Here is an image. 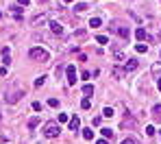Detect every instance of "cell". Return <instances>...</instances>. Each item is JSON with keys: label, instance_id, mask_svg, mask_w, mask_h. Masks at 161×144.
<instances>
[{"label": "cell", "instance_id": "cell-32", "mask_svg": "<svg viewBox=\"0 0 161 144\" xmlns=\"http://www.w3.org/2000/svg\"><path fill=\"white\" fill-rule=\"evenodd\" d=\"M122 144H135V140L133 138H126V140H122Z\"/></svg>", "mask_w": 161, "mask_h": 144}, {"label": "cell", "instance_id": "cell-1", "mask_svg": "<svg viewBox=\"0 0 161 144\" xmlns=\"http://www.w3.org/2000/svg\"><path fill=\"white\" fill-rule=\"evenodd\" d=\"M59 133H61L59 122H52V120H50V122L44 124V136H46V138H57Z\"/></svg>", "mask_w": 161, "mask_h": 144}, {"label": "cell", "instance_id": "cell-30", "mask_svg": "<svg viewBox=\"0 0 161 144\" xmlns=\"http://www.w3.org/2000/svg\"><path fill=\"white\" fill-rule=\"evenodd\" d=\"M146 136H155V127H146Z\"/></svg>", "mask_w": 161, "mask_h": 144}, {"label": "cell", "instance_id": "cell-37", "mask_svg": "<svg viewBox=\"0 0 161 144\" xmlns=\"http://www.w3.org/2000/svg\"><path fill=\"white\" fill-rule=\"evenodd\" d=\"M65 2H72V0H65Z\"/></svg>", "mask_w": 161, "mask_h": 144}, {"label": "cell", "instance_id": "cell-26", "mask_svg": "<svg viewBox=\"0 0 161 144\" xmlns=\"http://www.w3.org/2000/svg\"><path fill=\"white\" fill-rule=\"evenodd\" d=\"M96 42H98V44H107V42H109V39H107V37H105V35H98V37H96Z\"/></svg>", "mask_w": 161, "mask_h": 144}, {"label": "cell", "instance_id": "cell-11", "mask_svg": "<svg viewBox=\"0 0 161 144\" xmlns=\"http://www.w3.org/2000/svg\"><path fill=\"white\" fill-rule=\"evenodd\" d=\"M153 118H155L157 122H161V105H155V107H153Z\"/></svg>", "mask_w": 161, "mask_h": 144}, {"label": "cell", "instance_id": "cell-6", "mask_svg": "<svg viewBox=\"0 0 161 144\" xmlns=\"http://www.w3.org/2000/svg\"><path fill=\"white\" fill-rule=\"evenodd\" d=\"M48 26H50V31H52L54 35H63V26H61L59 22H54V20H52V22H50Z\"/></svg>", "mask_w": 161, "mask_h": 144}, {"label": "cell", "instance_id": "cell-28", "mask_svg": "<svg viewBox=\"0 0 161 144\" xmlns=\"http://www.w3.org/2000/svg\"><path fill=\"white\" fill-rule=\"evenodd\" d=\"M17 5H20V7H28V5H31V0H17Z\"/></svg>", "mask_w": 161, "mask_h": 144}, {"label": "cell", "instance_id": "cell-18", "mask_svg": "<svg viewBox=\"0 0 161 144\" xmlns=\"http://www.w3.org/2000/svg\"><path fill=\"white\" fill-rule=\"evenodd\" d=\"M100 24H102L100 17H91V20H89V26H94V29H96V26H100Z\"/></svg>", "mask_w": 161, "mask_h": 144}, {"label": "cell", "instance_id": "cell-38", "mask_svg": "<svg viewBox=\"0 0 161 144\" xmlns=\"http://www.w3.org/2000/svg\"><path fill=\"white\" fill-rule=\"evenodd\" d=\"M0 120H2V116H0Z\"/></svg>", "mask_w": 161, "mask_h": 144}, {"label": "cell", "instance_id": "cell-25", "mask_svg": "<svg viewBox=\"0 0 161 144\" xmlns=\"http://www.w3.org/2000/svg\"><path fill=\"white\" fill-rule=\"evenodd\" d=\"M102 131V136H105V138H113V133H111V129H100Z\"/></svg>", "mask_w": 161, "mask_h": 144}, {"label": "cell", "instance_id": "cell-12", "mask_svg": "<svg viewBox=\"0 0 161 144\" xmlns=\"http://www.w3.org/2000/svg\"><path fill=\"white\" fill-rule=\"evenodd\" d=\"M70 129H72V131H79V129H81V120L76 118V116L70 120Z\"/></svg>", "mask_w": 161, "mask_h": 144}, {"label": "cell", "instance_id": "cell-7", "mask_svg": "<svg viewBox=\"0 0 161 144\" xmlns=\"http://www.w3.org/2000/svg\"><path fill=\"white\" fill-rule=\"evenodd\" d=\"M150 72H153V77L161 79V61H155V64H153V68H150Z\"/></svg>", "mask_w": 161, "mask_h": 144}, {"label": "cell", "instance_id": "cell-35", "mask_svg": "<svg viewBox=\"0 0 161 144\" xmlns=\"http://www.w3.org/2000/svg\"><path fill=\"white\" fill-rule=\"evenodd\" d=\"M0 20H2V11H0Z\"/></svg>", "mask_w": 161, "mask_h": 144}, {"label": "cell", "instance_id": "cell-16", "mask_svg": "<svg viewBox=\"0 0 161 144\" xmlns=\"http://www.w3.org/2000/svg\"><path fill=\"white\" fill-rule=\"evenodd\" d=\"M113 77H116V79H122V77H124V70H122V68H113Z\"/></svg>", "mask_w": 161, "mask_h": 144}, {"label": "cell", "instance_id": "cell-21", "mask_svg": "<svg viewBox=\"0 0 161 144\" xmlns=\"http://www.w3.org/2000/svg\"><path fill=\"white\" fill-rule=\"evenodd\" d=\"M81 107H83V109H89V107H91V101H89V98H83Z\"/></svg>", "mask_w": 161, "mask_h": 144}, {"label": "cell", "instance_id": "cell-4", "mask_svg": "<svg viewBox=\"0 0 161 144\" xmlns=\"http://www.w3.org/2000/svg\"><path fill=\"white\" fill-rule=\"evenodd\" d=\"M135 37H137L139 42H150V35H148L146 29H137V31H135Z\"/></svg>", "mask_w": 161, "mask_h": 144}, {"label": "cell", "instance_id": "cell-23", "mask_svg": "<svg viewBox=\"0 0 161 144\" xmlns=\"http://www.w3.org/2000/svg\"><path fill=\"white\" fill-rule=\"evenodd\" d=\"M44 83H46V77H39V79H37V81H35V87H42Z\"/></svg>", "mask_w": 161, "mask_h": 144}, {"label": "cell", "instance_id": "cell-3", "mask_svg": "<svg viewBox=\"0 0 161 144\" xmlns=\"http://www.w3.org/2000/svg\"><path fill=\"white\" fill-rule=\"evenodd\" d=\"M65 74H68V83L70 85H76V68L68 66V68H65Z\"/></svg>", "mask_w": 161, "mask_h": 144}, {"label": "cell", "instance_id": "cell-29", "mask_svg": "<svg viewBox=\"0 0 161 144\" xmlns=\"http://www.w3.org/2000/svg\"><path fill=\"white\" fill-rule=\"evenodd\" d=\"M33 109H35V111H42V103L35 101V103H33Z\"/></svg>", "mask_w": 161, "mask_h": 144}, {"label": "cell", "instance_id": "cell-17", "mask_svg": "<svg viewBox=\"0 0 161 144\" xmlns=\"http://www.w3.org/2000/svg\"><path fill=\"white\" fill-rule=\"evenodd\" d=\"M74 11H79V13H83V11H87V5H85V2H79L76 7H74Z\"/></svg>", "mask_w": 161, "mask_h": 144}, {"label": "cell", "instance_id": "cell-24", "mask_svg": "<svg viewBox=\"0 0 161 144\" xmlns=\"http://www.w3.org/2000/svg\"><path fill=\"white\" fill-rule=\"evenodd\" d=\"M102 116H107V118H111V116H113V109H111V107H105V111H102Z\"/></svg>", "mask_w": 161, "mask_h": 144}, {"label": "cell", "instance_id": "cell-34", "mask_svg": "<svg viewBox=\"0 0 161 144\" xmlns=\"http://www.w3.org/2000/svg\"><path fill=\"white\" fill-rule=\"evenodd\" d=\"M157 85H159V89H161V79H159V83H157Z\"/></svg>", "mask_w": 161, "mask_h": 144}, {"label": "cell", "instance_id": "cell-33", "mask_svg": "<svg viewBox=\"0 0 161 144\" xmlns=\"http://www.w3.org/2000/svg\"><path fill=\"white\" fill-rule=\"evenodd\" d=\"M96 144H109V142H107V140H98Z\"/></svg>", "mask_w": 161, "mask_h": 144}, {"label": "cell", "instance_id": "cell-8", "mask_svg": "<svg viewBox=\"0 0 161 144\" xmlns=\"http://www.w3.org/2000/svg\"><path fill=\"white\" fill-rule=\"evenodd\" d=\"M46 20H48V17H46V13H39V15H35L31 22H33V26H39V24H44Z\"/></svg>", "mask_w": 161, "mask_h": 144}, {"label": "cell", "instance_id": "cell-14", "mask_svg": "<svg viewBox=\"0 0 161 144\" xmlns=\"http://www.w3.org/2000/svg\"><path fill=\"white\" fill-rule=\"evenodd\" d=\"M122 127H135V120H133V118H128V116H126V118L122 120Z\"/></svg>", "mask_w": 161, "mask_h": 144}, {"label": "cell", "instance_id": "cell-36", "mask_svg": "<svg viewBox=\"0 0 161 144\" xmlns=\"http://www.w3.org/2000/svg\"><path fill=\"white\" fill-rule=\"evenodd\" d=\"M39 2H48V0H39Z\"/></svg>", "mask_w": 161, "mask_h": 144}, {"label": "cell", "instance_id": "cell-13", "mask_svg": "<svg viewBox=\"0 0 161 144\" xmlns=\"http://www.w3.org/2000/svg\"><path fill=\"white\" fill-rule=\"evenodd\" d=\"M9 61H11V55H9V48H5V50H2V64L9 66Z\"/></svg>", "mask_w": 161, "mask_h": 144}, {"label": "cell", "instance_id": "cell-10", "mask_svg": "<svg viewBox=\"0 0 161 144\" xmlns=\"http://www.w3.org/2000/svg\"><path fill=\"white\" fill-rule=\"evenodd\" d=\"M22 96H24V92H13L11 96H9V98H7V103H17V101H20V98H22Z\"/></svg>", "mask_w": 161, "mask_h": 144}, {"label": "cell", "instance_id": "cell-15", "mask_svg": "<svg viewBox=\"0 0 161 144\" xmlns=\"http://www.w3.org/2000/svg\"><path fill=\"white\" fill-rule=\"evenodd\" d=\"M37 124H39V118H37V116H33V118L28 120V129H35Z\"/></svg>", "mask_w": 161, "mask_h": 144}, {"label": "cell", "instance_id": "cell-31", "mask_svg": "<svg viewBox=\"0 0 161 144\" xmlns=\"http://www.w3.org/2000/svg\"><path fill=\"white\" fill-rule=\"evenodd\" d=\"M68 120V114H59V122H65Z\"/></svg>", "mask_w": 161, "mask_h": 144}, {"label": "cell", "instance_id": "cell-2", "mask_svg": "<svg viewBox=\"0 0 161 144\" xmlns=\"http://www.w3.org/2000/svg\"><path fill=\"white\" fill-rule=\"evenodd\" d=\"M28 57L35 59V61H42V64H46V61H48V50H44V48H33L31 52H28Z\"/></svg>", "mask_w": 161, "mask_h": 144}, {"label": "cell", "instance_id": "cell-27", "mask_svg": "<svg viewBox=\"0 0 161 144\" xmlns=\"http://www.w3.org/2000/svg\"><path fill=\"white\" fill-rule=\"evenodd\" d=\"M48 105H50V107H59V101H57V98H50Z\"/></svg>", "mask_w": 161, "mask_h": 144}, {"label": "cell", "instance_id": "cell-5", "mask_svg": "<svg viewBox=\"0 0 161 144\" xmlns=\"http://www.w3.org/2000/svg\"><path fill=\"white\" fill-rule=\"evenodd\" d=\"M109 29H111V31H116V33L120 35V37L128 39V29H126V26H109Z\"/></svg>", "mask_w": 161, "mask_h": 144}, {"label": "cell", "instance_id": "cell-19", "mask_svg": "<svg viewBox=\"0 0 161 144\" xmlns=\"http://www.w3.org/2000/svg\"><path fill=\"white\" fill-rule=\"evenodd\" d=\"M83 94H85V96H91V94H94V85H85V87H83Z\"/></svg>", "mask_w": 161, "mask_h": 144}, {"label": "cell", "instance_id": "cell-9", "mask_svg": "<svg viewBox=\"0 0 161 144\" xmlns=\"http://www.w3.org/2000/svg\"><path fill=\"white\" fill-rule=\"evenodd\" d=\"M137 68V59H126V64H124V70L131 72V70H135Z\"/></svg>", "mask_w": 161, "mask_h": 144}, {"label": "cell", "instance_id": "cell-20", "mask_svg": "<svg viewBox=\"0 0 161 144\" xmlns=\"http://www.w3.org/2000/svg\"><path fill=\"white\" fill-rule=\"evenodd\" d=\"M83 138H85V140H91V138H94V131H91V129H83Z\"/></svg>", "mask_w": 161, "mask_h": 144}, {"label": "cell", "instance_id": "cell-22", "mask_svg": "<svg viewBox=\"0 0 161 144\" xmlns=\"http://www.w3.org/2000/svg\"><path fill=\"white\" fill-rule=\"evenodd\" d=\"M135 50H137V52H146V50H148V46H146V44H137Z\"/></svg>", "mask_w": 161, "mask_h": 144}]
</instances>
